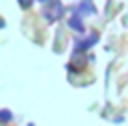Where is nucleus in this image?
<instances>
[{
	"label": "nucleus",
	"instance_id": "1",
	"mask_svg": "<svg viewBox=\"0 0 128 126\" xmlns=\"http://www.w3.org/2000/svg\"><path fill=\"white\" fill-rule=\"evenodd\" d=\"M70 26H74L78 32H82L84 28H82V22H80V18L78 16H74V18H70Z\"/></svg>",
	"mask_w": 128,
	"mask_h": 126
},
{
	"label": "nucleus",
	"instance_id": "2",
	"mask_svg": "<svg viewBox=\"0 0 128 126\" xmlns=\"http://www.w3.org/2000/svg\"><path fill=\"white\" fill-rule=\"evenodd\" d=\"M0 118H2V120H8V118H10V112H0Z\"/></svg>",
	"mask_w": 128,
	"mask_h": 126
},
{
	"label": "nucleus",
	"instance_id": "3",
	"mask_svg": "<svg viewBox=\"0 0 128 126\" xmlns=\"http://www.w3.org/2000/svg\"><path fill=\"white\" fill-rule=\"evenodd\" d=\"M20 4L22 6H30V0H20Z\"/></svg>",
	"mask_w": 128,
	"mask_h": 126
},
{
	"label": "nucleus",
	"instance_id": "4",
	"mask_svg": "<svg viewBox=\"0 0 128 126\" xmlns=\"http://www.w3.org/2000/svg\"><path fill=\"white\" fill-rule=\"evenodd\" d=\"M42 2H44V0H42Z\"/></svg>",
	"mask_w": 128,
	"mask_h": 126
}]
</instances>
